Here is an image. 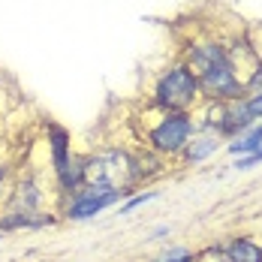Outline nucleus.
Returning a JSON list of instances; mask_svg holds the SVG:
<instances>
[{"mask_svg": "<svg viewBox=\"0 0 262 262\" xmlns=\"http://www.w3.org/2000/svg\"><path fill=\"white\" fill-rule=\"evenodd\" d=\"M160 262H190V253H187V250H175V253L163 256Z\"/></svg>", "mask_w": 262, "mask_h": 262, "instance_id": "nucleus-11", "label": "nucleus"}, {"mask_svg": "<svg viewBox=\"0 0 262 262\" xmlns=\"http://www.w3.org/2000/svg\"><path fill=\"white\" fill-rule=\"evenodd\" d=\"M259 160H262V151H256V154H253V157L241 160V163H238V169H250V166H253V163H259Z\"/></svg>", "mask_w": 262, "mask_h": 262, "instance_id": "nucleus-12", "label": "nucleus"}, {"mask_svg": "<svg viewBox=\"0 0 262 262\" xmlns=\"http://www.w3.org/2000/svg\"><path fill=\"white\" fill-rule=\"evenodd\" d=\"M54 163H57L60 181L67 184V187H73V184L81 178L79 169H70V160H67V139H63V133H54Z\"/></svg>", "mask_w": 262, "mask_h": 262, "instance_id": "nucleus-6", "label": "nucleus"}, {"mask_svg": "<svg viewBox=\"0 0 262 262\" xmlns=\"http://www.w3.org/2000/svg\"><path fill=\"white\" fill-rule=\"evenodd\" d=\"M229 259L232 262H262V250L253 244V241L238 238L235 244L229 247Z\"/></svg>", "mask_w": 262, "mask_h": 262, "instance_id": "nucleus-7", "label": "nucleus"}, {"mask_svg": "<svg viewBox=\"0 0 262 262\" xmlns=\"http://www.w3.org/2000/svg\"><path fill=\"white\" fill-rule=\"evenodd\" d=\"M259 145H262V127H256L244 142H235V145H232V154H241V151H259Z\"/></svg>", "mask_w": 262, "mask_h": 262, "instance_id": "nucleus-9", "label": "nucleus"}, {"mask_svg": "<svg viewBox=\"0 0 262 262\" xmlns=\"http://www.w3.org/2000/svg\"><path fill=\"white\" fill-rule=\"evenodd\" d=\"M217 148V130L211 127V130H205L196 142H193V148H190V160H205Z\"/></svg>", "mask_w": 262, "mask_h": 262, "instance_id": "nucleus-8", "label": "nucleus"}, {"mask_svg": "<svg viewBox=\"0 0 262 262\" xmlns=\"http://www.w3.org/2000/svg\"><path fill=\"white\" fill-rule=\"evenodd\" d=\"M196 91H199V84H196L190 70H172V73L163 76V81L157 88V97L160 103L169 105V108H184V105L193 103Z\"/></svg>", "mask_w": 262, "mask_h": 262, "instance_id": "nucleus-3", "label": "nucleus"}, {"mask_svg": "<svg viewBox=\"0 0 262 262\" xmlns=\"http://www.w3.org/2000/svg\"><path fill=\"white\" fill-rule=\"evenodd\" d=\"M151 139H154V145H157L160 151H181L184 142L190 139V121L181 118V115L166 118L157 130L151 133Z\"/></svg>", "mask_w": 262, "mask_h": 262, "instance_id": "nucleus-4", "label": "nucleus"}, {"mask_svg": "<svg viewBox=\"0 0 262 262\" xmlns=\"http://www.w3.org/2000/svg\"><path fill=\"white\" fill-rule=\"evenodd\" d=\"M244 108H247V115H250V118H259V115H262V94L256 97V100L244 103Z\"/></svg>", "mask_w": 262, "mask_h": 262, "instance_id": "nucleus-10", "label": "nucleus"}, {"mask_svg": "<svg viewBox=\"0 0 262 262\" xmlns=\"http://www.w3.org/2000/svg\"><path fill=\"white\" fill-rule=\"evenodd\" d=\"M193 79L202 84L211 97H238V79L232 70V60L217 46H202L193 52Z\"/></svg>", "mask_w": 262, "mask_h": 262, "instance_id": "nucleus-1", "label": "nucleus"}, {"mask_svg": "<svg viewBox=\"0 0 262 262\" xmlns=\"http://www.w3.org/2000/svg\"><path fill=\"white\" fill-rule=\"evenodd\" d=\"M91 187L97 190H108V193H118L124 187H130L133 181V166H130V157L127 154H118V151H108V154H100L94 157L84 172H81Z\"/></svg>", "mask_w": 262, "mask_h": 262, "instance_id": "nucleus-2", "label": "nucleus"}, {"mask_svg": "<svg viewBox=\"0 0 262 262\" xmlns=\"http://www.w3.org/2000/svg\"><path fill=\"white\" fill-rule=\"evenodd\" d=\"M118 199V193H108V190H88L84 196H81L79 202H73V208H70V217H76V220H81V217H91V214H100L103 208H108L112 202Z\"/></svg>", "mask_w": 262, "mask_h": 262, "instance_id": "nucleus-5", "label": "nucleus"}]
</instances>
